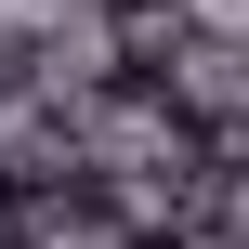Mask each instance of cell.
<instances>
[{
    "mask_svg": "<svg viewBox=\"0 0 249 249\" xmlns=\"http://www.w3.org/2000/svg\"><path fill=\"white\" fill-rule=\"evenodd\" d=\"M131 249H158V236H131Z\"/></svg>",
    "mask_w": 249,
    "mask_h": 249,
    "instance_id": "obj_1",
    "label": "cell"
}]
</instances>
